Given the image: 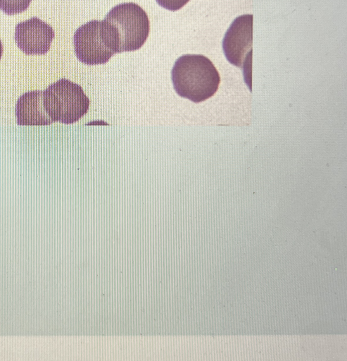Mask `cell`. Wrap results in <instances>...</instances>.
I'll use <instances>...</instances> for the list:
<instances>
[{
    "label": "cell",
    "instance_id": "8",
    "mask_svg": "<svg viewBox=\"0 0 347 361\" xmlns=\"http://www.w3.org/2000/svg\"><path fill=\"white\" fill-rule=\"evenodd\" d=\"M32 0H0V10L13 16L26 11Z\"/></svg>",
    "mask_w": 347,
    "mask_h": 361
},
{
    "label": "cell",
    "instance_id": "1",
    "mask_svg": "<svg viewBox=\"0 0 347 361\" xmlns=\"http://www.w3.org/2000/svg\"><path fill=\"white\" fill-rule=\"evenodd\" d=\"M173 87L178 95L198 103L217 90L220 77L212 61L201 54H184L172 68Z\"/></svg>",
    "mask_w": 347,
    "mask_h": 361
},
{
    "label": "cell",
    "instance_id": "4",
    "mask_svg": "<svg viewBox=\"0 0 347 361\" xmlns=\"http://www.w3.org/2000/svg\"><path fill=\"white\" fill-rule=\"evenodd\" d=\"M104 20L113 26L118 35V53L139 49L149 36L150 24L148 16L135 3H122L113 7Z\"/></svg>",
    "mask_w": 347,
    "mask_h": 361
},
{
    "label": "cell",
    "instance_id": "9",
    "mask_svg": "<svg viewBox=\"0 0 347 361\" xmlns=\"http://www.w3.org/2000/svg\"><path fill=\"white\" fill-rule=\"evenodd\" d=\"M156 2L163 8L171 11H176L184 5H186L189 0H156Z\"/></svg>",
    "mask_w": 347,
    "mask_h": 361
},
{
    "label": "cell",
    "instance_id": "5",
    "mask_svg": "<svg viewBox=\"0 0 347 361\" xmlns=\"http://www.w3.org/2000/svg\"><path fill=\"white\" fill-rule=\"evenodd\" d=\"M253 44V15L244 14L236 18L225 32L222 49L227 60L246 71L251 64Z\"/></svg>",
    "mask_w": 347,
    "mask_h": 361
},
{
    "label": "cell",
    "instance_id": "3",
    "mask_svg": "<svg viewBox=\"0 0 347 361\" xmlns=\"http://www.w3.org/2000/svg\"><path fill=\"white\" fill-rule=\"evenodd\" d=\"M43 104L52 123L70 124L86 114L89 100L81 86L62 78L43 91Z\"/></svg>",
    "mask_w": 347,
    "mask_h": 361
},
{
    "label": "cell",
    "instance_id": "10",
    "mask_svg": "<svg viewBox=\"0 0 347 361\" xmlns=\"http://www.w3.org/2000/svg\"><path fill=\"white\" fill-rule=\"evenodd\" d=\"M3 51H4V49H3V45H2V43H1V40H0V59H1V56H2Z\"/></svg>",
    "mask_w": 347,
    "mask_h": 361
},
{
    "label": "cell",
    "instance_id": "7",
    "mask_svg": "<svg viewBox=\"0 0 347 361\" xmlns=\"http://www.w3.org/2000/svg\"><path fill=\"white\" fill-rule=\"evenodd\" d=\"M16 122L20 126H48L52 121L45 111L43 91L33 90L23 94L15 107Z\"/></svg>",
    "mask_w": 347,
    "mask_h": 361
},
{
    "label": "cell",
    "instance_id": "2",
    "mask_svg": "<svg viewBox=\"0 0 347 361\" xmlns=\"http://www.w3.org/2000/svg\"><path fill=\"white\" fill-rule=\"evenodd\" d=\"M75 55L87 65L103 64L118 53V37L106 20H92L81 25L73 36Z\"/></svg>",
    "mask_w": 347,
    "mask_h": 361
},
{
    "label": "cell",
    "instance_id": "6",
    "mask_svg": "<svg viewBox=\"0 0 347 361\" xmlns=\"http://www.w3.org/2000/svg\"><path fill=\"white\" fill-rule=\"evenodd\" d=\"M54 37L53 28L37 17L18 23L15 29L16 45L27 55L45 54Z\"/></svg>",
    "mask_w": 347,
    "mask_h": 361
}]
</instances>
